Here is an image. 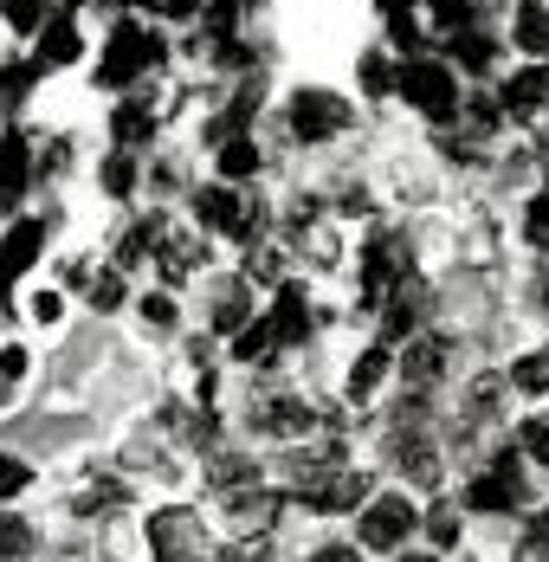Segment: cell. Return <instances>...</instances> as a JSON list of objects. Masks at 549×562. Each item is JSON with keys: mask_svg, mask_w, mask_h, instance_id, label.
<instances>
[{"mask_svg": "<svg viewBox=\"0 0 549 562\" xmlns=\"http://www.w3.org/2000/svg\"><path fill=\"white\" fill-rule=\"evenodd\" d=\"M530 311L549 317V266H537V279H530Z\"/></svg>", "mask_w": 549, "mask_h": 562, "instance_id": "cell-44", "label": "cell"}, {"mask_svg": "<svg viewBox=\"0 0 549 562\" xmlns=\"http://www.w3.org/2000/svg\"><path fill=\"white\" fill-rule=\"evenodd\" d=\"M356 530H362L369 550H407V537L421 530V510H414L407 492H376L362 505V517H356Z\"/></svg>", "mask_w": 549, "mask_h": 562, "instance_id": "cell-4", "label": "cell"}, {"mask_svg": "<svg viewBox=\"0 0 549 562\" xmlns=\"http://www.w3.org/2000/svg\"><path fill=\"white\" fill-rule=\"evenodd\" d=\"M33 317H40V324H58V291H46V297H33Z\"/></svg>", "mask_w": 549, "mask_h": 562, "instance_id": "cell-48", "label": "cell"}, {"mask_svg": "<svg viewBox=\"0 0 549 562\" xmlns=\"http://www.w3.org/2000/svg\"><path fill=\"white\" fill-rule=\"evenodd\" d=\"M7 7H13V0H7Z\"/></svg>", "mask_w": 549, "mask_h": 562, "instance_id": "cell-52", "label": "cell"}, {"mask_svg": "<svg viewBox=\"0 0 549 562\" xmlns=\"http://www.w3.org/2000/svg\"><path fill=\"white\" fill-rule=\"evenodd\" d=\"M26 175H33V162H26V143H20V136H0V201H7V207L26 194Z\"/></svg>", "mask_w": 549, "mask_h": 562, "instance_id": "cell-18", "label": "cell"}, {"mask_svg": "<svg viewBox=\"0 0 549 562\" xmlns=\"http://www.w3.org/2000/svg\"><path fill=\"white\" fill-rule=\"evenodd\" d=\"M439 46H446V65H452V71H466L472 85L504 78V53H511V46L497 40L485 20H479V26H466V33H452V40H439Z\"/></svg>", "mask_w": 549, "mask_h": 562, "instance_id": "cell-5", "label": "cell"}, {"mask_svg": "<svg viewBox=\"0 0 549 562\" xmlns=\"http://www.w3.org/2000/svg\"><path fill=\"white\" fill-rule=\"evenodd\" d=\"M78 53H85V46H78V26H71V20H53V26H46V40H40V71L71 65Z\"/></svg>", "mask_w": 549, "mask_h": 562, "instance_id": "cell-23", "label": "cell"}, {"mask_svg": "<svg viewBox=\"0 0 549 562\" xmlns=\"http://www.w3.org/2000/svg\"><path fill=\"white\" fill-rule=\"evenodd\" d=\"M388 369H394L388 342H369V349L356 356V369H349V401H376V389L388 382Z\"/></svg>", "mask_w": 549, "mask_h": 562, "instance_id": "cell-16", "label": "cell"}, {"mask_svg": "<svg viewBox=\"0 0 549 562\" xmlns=\"http://www.w3.org/2000/svg\"><path fill=\"white\" fill-rule=\"evenodd\" d=\"M504 401H511V382H504V375H472L466 394H459V420H466L472 434H479V427H497Z\"/></svg>", "mask_w": 549, "mask_h": 562, "instance_id": "cell-14", "label": "cell"}, {"mask_svg": "<svg viewBox=\"0 0 549 562\" xmlns=\"http://www.w3.org/2000/svg\"><path fill=\"white\" fill-rule=\"evenodd\" d=\"M46 175H58V169H71V143H46V162H40Z\"/></svg>", "mask_w": 549, "mask_h": 562, "instance_id": "cell-46", "label": "cell"}, {"mask_svg": "<svg viewBox=\"0 0 549 562\" xmlns=\"http://www.w3.org/2000/svg\"><path fill=\"white\" fill-rule=\"evenodd\" d=\"M401 562H439V550H407Z\"/></svg>", "mask_w": 549, "mask_h": 562, "instance_id": "cell-50", "label": "cell"}, {"mask_svg": "<svg viewBox=\"0 0 549 562\" xmlns=\"http://www.w3.org/2000/svg\"><path fill=\"white\" fill-rule=\"evenodd\" d=\"M7 20H13L20 33H33V26L46 20V7H40V0H13V7H7Z\"/></svg>", "mask_w": 549, "mask_h": 562, "instance_id": "cell-43", "label": "cell"}, {"mask_svg": "<svg viewBox=\"0 0 549 562\" xmlns=\"http://www.w3.org/2000/svg\"><path fill=\"white\" fill-rule=\"evenodd\" d=\"M517 233H524V246H530V252H549V188H537V194L524 201Z\"/></svg>", "mask_w": 549, "mask_h": 562, "instance_id": "cell-24", "label": "cell"}, {"mask_svg": "<svg viewBox=\"0 0 549 562\" xmlns=\"http://www.w3.org/2000/svg\"><path fill=\"white\" fill-rule=\"evenodd\" d=\"M517 452L530 459V472H549V414H530L517 427Z\"/></svg>", "mask_w": 549, "mask_h": 562, "instance_id": "cell-27", "label": "cell"}, {"mask_svg": "<svg viewBox=\"0 0 549 562\" xmlns=\"http://www.w3.org/2000/svg\"><path fill=\"white\" fill-rule=\"evenodd\" d=\"M143 317H149L156 330H175V297H168V291H156V297H143Z\"/></svg>", "mask_w": 549, "mask_h": 562, "instance_id": "cell-41", "label": "cell"}, {"mask_svg": "<svg viewBox=\"0 0 549 562\" xmlns=\"http://www.w3.org/2000/svg\"><path fill=\"white\" fill-rule=\"evenodd\" d=\"M104 188L110 194H130V188H136V162H130V156H110L104 162Z\"/></svg>", "mask_w": 549, "mask_h": 562, "instance_id": "cell-40", "label": "cell"}, {"mask_svg": "<svg viewBox=\"0 0 549 562\" xmlns=\"http://www.w3.org/2000/svg\"><path fill=\"white\" fill-rule=\"evenodd\" d=\"M40 239H46V226H40V221H20L7 239H0V266H7V272H26V266L40 259Z\"/></svg>", "mask_w": 549, "mask_h": 562, "instance_id": "cell-19", "label": "cell"}, {"mask_svg": "<svg viewBox=\"0 0 549 562\" xmlns=\"http://www.w3.org/2000/svg\"><path fill=\"white\" fill-rule=\"evenodd\" d=\"M253 427H259V434H272V440H298V434H311V427H317V407H311V401H298V394H272V401H259Z\"/></svg>", "mask_w": 549, "mask_h": 562, "instance_id": "cell-13", "label": "cell"}, {"mask_svg": "<svg viewBox=\"0 0 549 562\" xmlns=\"http://www.w3.org/2000/svg\"><path fill=\"white\" fill-rule=\"evenodd\" d=\"M26 479H33V465H20L13 452H0V498H13V492H26Z\"/></svg>", "mask_w": 549, "mask_h": 562, "instance_id": "cell-39", "label": "cell"}, {"mask_svg": "<svg viewBox=\"0 0 549 562\" xmlns=\"http://www.w3.org/2000/svg\"><path fill=\"white\" fill-rule=\"evenodd\" d=\"M98 505H123V479H98L91 492H78V498H71V510H78V517H91Z\"/></svg>", "mask_w": 549, "mask_h": 562, "instance_id": "cell-35", "label": "cell"}, {"mask_svg": "<svg viewBox=\"0 0 549 562\" xmlns=\"http://www.w3.org/2000/svg\"><path fill=\"white\" fill-rule=\"evenodd\" d=\"M517 562H549V505H537L524 517V550H517Z\"/></svg>", "mask_w": 549, "mask_h": 562, "instance_id": "cell-30", "label": "cell"}, {"mask_svg": "<svg viewBox=\"0 0 549 562\" xmlns=\"http://www.w3.org/2000/svg\"><path fill=\"white\" fill-rule=\"evenodd\" d=\"M272 330H278V342H304L311 337V304H304V291H284V297H278Z\"/></svg>", "mask_w": 549, "mask_h": 562, "instance_id": "cell-22", "label": "cell"}, {"mask_svg": "<svg viewBox=\"0 0 549 562\" xmlns=\"http://www.w3.org/2000/svg\"><path fill=\"white\" fill-rule=\"evenodd\" d=\"M33 557V524L26 517H0V562Z\"/></svg>", "mask_w": 549, "mask_h": 562, "instance_id": "cell-32", "label": "cell"}, {"mask_svg": "<svg viewBox=\"0 0 549 562\" xmlns=\"http://www.w3.org/2000/svg\"><path fill=\"white\" fill-rule=\"evenodd\" d=\"M201 239H181V233H163V246H156V266H163L168 284H181L188 272H201Z\"/></svg>", "mask_w": 549, "mask_h": 562, "instance_id": "cell-17", "label": "cell"}, {"mask_svg": "<svg viewBox=\"0 0 549 562\" xmlns=\"http://www.w3.org/2000/svg\"><path fill=\"white\" fill-rule=\"evenodd\" d=\"M278 505H284V498H266V492H233V517H239V524H253V530H259V524H266V517H278Z\"/></svg>", "mask_w": 549, "mask_h": 562, "instance_id": "cell-33", "label": "cell"}, {"mask_svg": "<svg viewBox=\"0 0 549 562\" xmlns=\"http://www.w3.org/2000/svg\"><path fill=\"white\" fill-rule=\"evenodd\" d=\"M246 324H253V311H246V284H239V279L220 284V291H214V330H220V337H239Z\"/></svg>", "mask_w": 549, "mask_h": 562, "instance_id": "cell-20", "label": "cell"}, {"mask_svg": "<svg viewBox=\"0 0 549 562\" xmlns=\"http://www.w3.org/2000/svg\"><path fill=\"white\" fill-rule=\"evenodd\" d=\"M149 7H156V13H168V20H188V13H194V0H149Z\"/></svg>", "mask_w": 549, "mask_h": 562, "instance_id": "cell-49", "label": "cell"}, {"mask_svg": "<svg viewBox=\"0 0 549 562\" xmlns=\"http://www.w3.org/2000/svg\"><path fill=\"white\" fill-rule=\"evenodd\" d=\"M214 562H272V543L266 537H246V543H226Z\"/></svg>", "mask_w": 549, "mask_h": 562, "instance_id": "cell-38", "label": "cell"}, {"mask_svg": "<svg viewBox=\"0 0 549 562\" xmlns=\"http://www.w3.org/2000/svg\"><path fill=\"white\" fill-rule=\"evenodd\" d=\"M497 104L511 116V130H537L549 116V65L537 58H517L504 78H497Z\"/></svg>", "mask_w": 549, "mask_h": 562, "instance_id": "cell-3", "label": "cell"}, {"mask_svg": "<svg viewBox=\"0 0 549 562\" xmlns=\"http://www.w3.org/2000/svg\"><path fill=\"white\" fill-rule=\"evenodd\" d=\"M91 304H98V311H123V272H116V279H98V284H91Z\"/></svg>", "mask_w": 549, "mask_h": 562, "instance_id": "cell-42", "label": "cell"}, {"mask_svg": "<svg viewBox=\"0 0 549 562\" xmlns=\"http://www.w3.org/2000/svg\"><path fill=\"white\" fill-rule=\"evenodd\" d=\"M421 524H427V550H459V537H466V524H459L452 505H434Z\"/></svg>", "mask_w": 549, "mask_h": 562, "instance_id": "cell-28", "label": "cell"}, {"mask_svg": "<svg viewBox=\"0 0 549 562\" xmlns=\"http://www.w3.org/2000/svg\"><path fill=\"white\" fill-rule=\"evenodd\" d=\"M143 65H163V40H149V33H136V26H116L110 33V58H104V71H98V85H130Z\"/></svg>", "mask_w": 549, "mask_h": 562, "instance_id": "cell-9", "label": "cell"}, {"mask_svg": "<svg viewBox=\"0 0 549 562\" xmlns=\"http://www.w3.org/2000/svg\"><path fill=\"white\" fill-rule=\"evenodd\" d=\"M544 188H549V149H544Z\"/></svg>", "mask_w": 549, "mask_h": 562, "instance_id": "cell-51", "label": "cell"}, {"mask_svg": "<svg viewBox=\"0 0 549 562\" xmlns=\"http://www.w3.org/2000/svg\"><path fill=\"white\" fill-rule=\"evenodd\" d=\"M26 362H33V356H26L20 342H7V349H0V394L13 389V382H26Z\"/></svg>", "mask_w": 549, "mask_h": 562, "instance_id": "cell-37", "label": "cell"}, {"mask_svg": "<svg viewBox=\"0 0 549 562\" xmlns=\"http://www.w3.org/2000/svg\"><path fill=\"white\" fill-rule=\"evenodd\" d=\"M253 279H278V252H272V246H259V252H253Z\"/></svg>", "mask_w": 549, "mask_h": 562, "instance_id": "cell-47", "label": "cell"}, {"mask_svg": "<svg viewBox=\"0 0 549 562\" xmlns=\"http://www.w3.org/2000/svg\"><path fill=\"white\" fill-rule=\"evenodd\" d=\"M504 46L517 58H537L549 65V0H517L511 20H504Z\"/></svg>", "mask_w": 549, "mask_h": 562, "instance_id": "cell-11", "label": "cell"}, {"mask_svg": "<svg viewBox=\"0 0 549 562\" xmlns=\"http://www.w3.org/2000/svg\"><path fill=\"white\" fill-rule=\"evenodd\" d=\"M259 169V149L246 143V136H233L226 149H220V175H253Z\"/></svg>", "mask_w": 549, "mask_h": 562, "instance_id": "cell-36", "label": "cell"}, {"mask_svg": "<svg viewBox=\"0 0 549 562\" xmlns=\"http://www.w3.org/2000/svg\"><path fill=\"white\" fill-rule=\"evenodd\" d=\"M208 479H214V485H226V492H246V485L259 479V465H253L246 452H214V465H208Z\"/></svg>", "mask_w": 549, "mask_h": 562, "instance_id": "cell-26", "label": "cell"}, {"mask_svg": "<svg viewBox=\"0 0 549 562\" xmlns=\"http://www.w3.org/2000/svg\"><path fill=\"white\" fill-rule=\"evenodd\" d=\"M394 78H401V65L376 46V53H362V65H356V85H362V98H388L394 91Z\"/></svg>", "mask_w": 549, "mask_h": 562, "instance_id": "cell-21", "label": "cell"}, {"mask_svg": "<svg viewBox=\"0 0 549 562\" xmlns=\"http://www.w3.org/2000/svg\"><path fill=\"white\" fill-rule=\"evenodd\" d=\"M149 246H163V221H143V226H130V233H123V246H116V272H123V266H136Z\"/></svg>", "mask_w": 549, "mask_h": 562, "instance_id": "cell-29", "label": "cell"}, {"mask_svg": "<svg viewBox=\"0 0 549 562\" xmlns=\"http://www.w3.org/2000/svg\"><path fill=\"white\" fill-rule=\"evenodd\" d=\"M388 459H394V472L407 479V485H427L434 492L439 485V440H427V427H394L388 434Z\"/></svg>", "mask_w": 549, "mask_h": 562, "instance_id": "cell-7", "label": "cell"}, {"mask_svg": "<svg viewBox=\"0 0 549 562\" xmlns=\"http://www.w3.org/2000/svg\"><path fill=\"white\" fill-rule=\"evenodd\" d=\"M110 130H116V143H149V136H156V111H149V98L123 104V111L110 116Z\"/></svg>", "mask_w": 549, "mask_h": 562, "instance_id": "cell-25", "label": "cell"}, {"mask_svg": "<svg viewBox=\"0 0 549 562\" xmlns=\"http://www.w3.org/2000/svg\"><path fill=\"white\" fill-rule=\"evenodd\" d=\"M311 562H362V550H356V543H324Z\"/></svg>", "mask_w": 549, "mask_h": 562, "instance_id": "cell-45", "label": "cell"}, {"mask_svg": "<svg viewBox=\"0 0 549 562\" xmlns=\"http://www.w3.org/2000/svg\"><path fill=\"white\" fill-rule=\"evenodd\" d=\"M349 98H336V91H317V85H311V91H298V98H291V136H298V143H329V136H343V130H349Z\"/></svg>", "mask_w": 549, "mask_h": 562, "instance_id": "cell-6", "label": "cell"}, {"mask_svg": "<svg viewBox=\"0 0 549 562\" xmlns=\"http://www.w3.org/2000/svg\"><path fill=\"white\" fill-rule=\"evenodd\" d=\"M394 98L407 104L414 116H427L434 130H459V104H466V85L446 58L421 53V58H401V78H394Z\"/></svg>", "mask_w": 549, "mask_h": 562, "instance_id": "cell-1", "label": "cell"}, {"mask_svg": "<svg viewBox=\"0 0 549 562\" xmlns=\"http://www.w3.org/2000/svg\"><path fill=\"white\" fill-rule=\"evenodd\" d=\"M194 214H201V226L239 233V239H253V233H259L253 201H239V194H226V188H201V194H194Z\"/></svg>", "mask_w": 549, "mask_h": 562, "instance_id": "cell-12", "label": "cell"}, {"mask_svg": "<svg viewBox=\"0 0 549 562\" xmlns=\"http://www.w3.org/2000/svg\"><path fill=\"white\" fill-rule=\"evenodd\" d=\"M504 382H511V394H524V401H544L549 394V349H524V356H511Z\"/></svg>", "mask_w": 549, "mask_h": 562, "instance_id": "cell-15", "label": "cell"}, {"mask_svg": "<svg viewBox=\"0 0 549 562\" xmlns=\"http://www.w3.org/2000/svg\"><path fill=\"white\" fill-rule=\"evenodd\" d=\"M524 505H530V459L524 452H492L466 479V510H479V517H511Z\"/></svg>", "mask_w": 549, "mask_h": 562, "instance_id": "cell-2", "label": "cell"}, {"mask_svg": "<svg viewBox=\"0 0 549 562\" xmlns=\"http://www.w3.org/2000/svg\"><path fill=\"white\" fill-rule=\"evenodd\" d=\"M33 71L40 65H0V111H13V98L33 91Z\"/></svg>", "mask_w": 549, "mask_h": 562, "instance_id": "cell-34", "label": "cell"}, {"mask_svg": "<svg viewBox=\"0 0 549 562\" xmlns=\"http://www.w3.org/2000/svg\"><path fill=\"white\" fill-rule=\"evenodd\" d=\"M394 369H401V382H407V389L427 394V389H439V382H446V369H452V342L421 330V337H407V349H401V362H394Z\"/></svg>", "mask_w": 549, "mask_h": 562, "instance_id": "cell-10", "label": "cell"}, {"mask_svg": "<svg viewBox=\"0 0 549 562\" xmlns=\"http://www.w3.org/2000/svg\"><path fill=\"white\" fill-rule=\"evenodd\" d=\"M272 349H278L272 324H246V330H239V342H233V356H239V362H266Z\"/></svg>", "mask_w": 549, "mask_h": 562, "instance_id": "cell-31", "label": "cell"}, {"mask_svg": "<svg viewBox=\"0 0 549 562\" xmlns=\"http://www.w3.org/2000/svg\"><path fill=\"white\" fill-rule=\"evenodd\" d=\"M201 543H208V530H201V517L188 505H168L149 517V550L163 562H188V557H201Z\"/></svg>", "mask_w": 549, "mask_h": 562, "instance_id": "cell-8", "label": "cell"}]
</instances>
